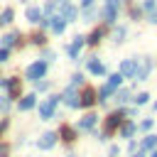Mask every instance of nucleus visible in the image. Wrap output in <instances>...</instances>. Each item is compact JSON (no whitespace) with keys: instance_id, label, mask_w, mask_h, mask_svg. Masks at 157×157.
<instances>
[{"instance_id":"obj_1","label":"nucleus","mask_w":157,"mask_h":157,"mask_svg":"<svg viewBox=\"0 0 157 157\" xmlns=\"http://www.w3.org/2000/svg\"><path fill=\"white\" fill-rule=\"evenodd\" d=\"M44 71H47V61H34V64L27 66V78L29 81H39L44 76Z\"/></svg>"},{"instance_id":"obj_15","label":"nucleus","mask_w":157,"mask_h":157,"mask_svg":"<svg viewBox=\"0 0 157 157\" xmlns=\"http://www.w3.org/2000/svg\"><path fill=\"white\" fill-rule=\"evenodd\" d=\"M150 69H152V61L147 59V61L142 64V69H140V71L135 74V78H137V81H145V78H147V74H150Z\"/></svg>"},{"instance_id":"obj_36","label":"nucleus","mask_w":157,"mask_h":157,"mask_svg":"<svg viewBox=\"0 0 157 157\" xmlns=\"http://www.w3.org/2000/svg\"><path fill=\"white\" fill-rule=\"evenodd\" d=\"M81 5H83V7H91V5H93V0H81Z\"/></svg>"},{"instance_id":"obj_7","label":"nucleus","mask_w":157,"mask_h":157,"mask_svg":"<svg viewBox=\"0 0 157 157\" xmlns=\"http://www.w3.org/2000/svg\"><path fill=\"white\" fill-rule=\"evenodd\" d=\"M49 27H52V32H56V34H59V32H64V27H66V20H64L61 15H54Z\"/></svg>"},{"instance_id":"obj_33","label":"nucleus","mask_w":157,"mask_h":157,"mask_svg":"<svg viewBox=\"0 0 157 157\" xmlns=\"http://www.w3.org/2000/svg\"><path fill=\"white\" fill-rule=\"evenodd\" d=\"M0 108H2V110H7V108H10V101H7V98H2V101H0Z\"/></svg>"},{"instance_id":"obj_14","label":"nucleus","mask_w":157,"mask_h":157,"mask_svg":"<svg viewBox=\"0 0 157 157\" xmlns=\"http://www.w3.org/2000/svg\"><path fill=\"white\" fill-rule=\"evenodd\" d=\"M88 71H91V74H98V76H103V74H105L103 64H98L96 59H88Z\"/></svg>"},{"instance_id":"obj_6","label":"nucleus","mask_w":157,"mask_h":157,"mask_svg":"<svg viewBox=\"0 0 157 157\" xmlns=\"http://www.w3.org/2000/svg\"><path fill=\"white\" fill-rule=\"evenodd\" d=\"M135 69H137V61H135V59H128V61L120 64V74H123V76H132Z\"/></svg>"},{"instance_id":"obj_37","label":"nucleus","mask_w":157,"mask_h":157,"mask_svg":"<svg viewBox=\"0 0 157 157\" xmlns=\"http://www.w3.org/2000/svg\"><path fill=\"white\" fill-rule=\"evenodd\" d=\"M132 157H145V152H135V155H132Z\"/></svg>"},{"instance_id":"obj_5","label":"nucleus","mask_w":157,"mask_h":157,"mask_svg":"<svg viewBox=\"0 0 157 157\" xmlns=\"http://www.w3.org/2000/svg\"><path fill=\"white\" fill-rule=\"evenodd\" d=\"M37 145H39L42 150H49V147H54V145H56V135H54V132H44V135H42V140H39Z\"/></svg>"},{"instance_id":"obj_18","label":"nucleus","mask_w":157,"mask_h":157,"mask_svg":"<svg viewBox=\"0 0 157 157\" xmlns=\"http://www.w3.org/2000/svg\"><path fill=\"white\" fill-rule=\"evenodd\" d=\"M61 137H64L66 142H71V140H76V132H74V128H69V125H64V128H61Z\"/></svg>"},{"instance_id":"obj_10","label":"nucleus","mask_w":157,"mask_h":157,"mask_svg":"<svg viewBox=\"0 0 157 157\" xmlns=\"http://www.w3.org/2000/svg\"><path fill=\"white\" fill-rule=\"evenodd\" d=\"M83 42H86V39H83L81 34H78V37H74V42H71V47H69V56H76V54L81 52V47H83Z\"/></svg>"},{"instance_id":"obj_26","label":"nucleus","mask_w":157,"mask_h":157,"mask_svg":"<svg viewBox=\"0 0 157 157\" xmlns=\"http://www.w3.org/2000/svg\"><path fill=\"white\" fill-rule=\"evenodd\" d=\"M115 101H118V103H128V101H130V91H120Z\"/></svg>"},{"instance_id":"obj_38","label":"nucleus","mask_w":157,"mask_h":157,"mask_svg":"<svg viewBox=\"0 0 157 157\" xmlns=\"http://www.w3.org/2000/svg\"><path fill=\"white\" fill-rule=\"evenodd\" d=\"M5 128H7V120H5V123H0V130H5Z\"/></svg>"},{"instance_id":"obj_23","label":"nucleus","mask_w":157,"mask_h":157,"mask_svg":"<svg viewBox=\"0 0 157 157\" xmlns=\"http://www.w3.org/2000/svg\"><path fill=\"white\" fill-rule=\"evenodd\" d=\"M12 17H15V12H12V10H2V12H0V25L12 22Z\"/></svg>"},{"instance_id":"obj_20","label":"nucleus","mask_w":157,"mask_h":157,"mask_svg":"<svg viewBox=\"0 0 157 157\" xmlns=\"http://www.w3.org/2000/svg\"><path fill=\"white\" fill-rule=\"evenodd\" d=\"M157 145V135H147L145 140H142V150H152Z\"/></svg>"},{"instance_id":"obj_3","label":"nucleus","mask_w":157,"mask_h":157,"mask_svg":"<svg viewBox=\"0 0 157 157\" xmlns=\"http://www.w3.org/2000/svg\"><path fill=\"white\" fill-rule=\"evenodd\" d=\"M61 98H64V103H66L69 108H78V105H81V98H78V96H76V93H74L71 88H66Z\"/></svg>"},{"instance_id":"obj_12","label":"nucleus","mask_w":157,"mask_h":157,"mask_svg":"<svg viewBox=\"0 0 157 157\" xmlns=\"http://www.w3.org/2000/svg\"><path fill=\"white\" fill-rule=\"evenodd\" d=\"M7 91H10L7 98H17L20 96V78H10L7 81Z\"/></svg>"},{"instance_id":"obj_4","label":"nucleus","mask_w":157,"mask_h":157,"mask_svg":"<svg viewBox=\"0 0 157 157\" xmlns=\"http://www.w3.org/2000/svg\"><path fill=\"white\" fill-rule=\"evenodd\" d=\"M120 123H123V113H113V115H108V120H105V132L115 130Z\"/></svg>"},{"instance_id":"obj_31","label":"nucleus","mask_w":157,"mask_h":157,"mask_svg":"<svg viewBox=\"0 0 157 157\" xmlns=\"http://www.w3.org/2000/svg\"><path fill=\"white\" fill-rule=\"evenodd\" d=\"M120 2L123 0H105V5H110V7H120Z\"/></svg>"},{"instance_id":"obj_30","label":"nucleus","mask_w":157,"mask_h":157,"mask_svg":"<svg viewBox=\"0 0 157 157\" xmlns=\"http://www.w3.org/2000/svg\"><path fill=\"white\" fill-rule=\"evenodd\" d=\"M81 81H83V76H81V74H76V76H74V78H71V83H74V86H78V83H81Z\"/></svg>"},{"instance_id":"obj_24","label":"nucleus","mask_w":157,"mask_h":157,"mask_svg":"<svg viewBox=\"0 0 157 157\" xmlns=\"http://www.w3.org/2000/svg\"><path fill=\"white\" fill-rule=\"evenodd\" d=\"M120 81H123V74H113V76H108V86H110V88L120 86Z\"/></svg>"},{"instance_id":"obj_39","label":"nucleus","mask_w":157,"mask_h":157,"mask_svg":"<svg viewBox=\"0 0 157 157\" xmlns=\"http://www.w3.org/2000/svg\"><path fill=\"white\" fill-rule=\"evenodd\" d=\"M152 157H157V150H155V155H152Z\"/></svg>"},{"instance_id":"obj_32","label":"nucleus","mask_w":157,"mask_h":157,"mask_svg":"<svg viewBox=\"0 0 157 157\" xmlns=\"http://www.w3.org/2000/svg\"><path fill=\"white\" fill-rule=\"evenodd\" d=\"M32 42H34V44H42V42H44V37H42V34H34V37H32Z\"/></svg>"},{"instance_id":"obj_19","label":"nucleus","mask_w":157,"mask_h":157,"mask_svg":"<svg viewBox=\"0 0 157 157\" xmlns=\"http://www.w3.org/2000/svg\"><path fill=\"white\" fill-rule=\"evenodd\" d=\"M110 93H113V88H110V86H108V83H105V86H103V88H101V91H98V101H101V103H105V101H108V96H110Z\"/></svg>"},{"instance_id":"obj_27","label":"nucleus","mask_w":157,"mask_h":157,"mask_svg":"<svg viewBox=\"0 0 157 157\" xmlns=\"http://www.w3.org/2000/svg\"><path fill=\"white\" fill-rule=\"evenodd\" d=\"M7 56H10V49L2 47V49H0V61H7Z\"/></svg>"},{"instance_id":"obj_34","label":"nucleus","mask_w":157,"mask_h":157,"mask_svg":"<svg viewBox=\"0 0 157 157\" xmlns=\"http://www.w3.org/2000/svg\"><path fill=\"white\" fill-rule=\"evenodd\" d=\"M140 128H142V130H150V128H152V120H142V125H140Z\"/></svg>"},{"instance_id":"obj_35","label":"nucleus","mask_w":157,"mask_h":157,"mask_svg":"<svg viewBox=\"0 0 157 157\" xmlns=\"http://www.w3.org/2000/svg\"><path fill=\"white\" fill-rule=\"evenodd\" d=\"M7 152H10V147H7V145H0V157H5Z\"/></svg>"},{"instance_id":"obj_11","label":"nucleus","mask_w":157,"mask_h":157,"mask_svg":"<svg viewBox=\"0 0 157 157\" xmlns=\"http://www.w3.org/2000/svg\"><path fill=\"white\" fill-rule=\"evenodd\" d=\"M25 17H27V22H39V17H42V10L39 7H27V12H25Z\"/></svg>"},{"instance_id":"obj_8","label":"nucleus","mask_w":157,"mask_h":157,"mask_svg":"<svg viewBox=\"0 0 157 157\" xmlns=\"http://www.w3.org/2000/svg\"><path fill=\"white\" fill-rule=\"evenodd\" d=\"M61 17H64L66 22H71V20L76 17V7L69 5V2H64V5H61Z\"/></svg>"},{"instance_id":"obj_28","label":"nucleus","mask_w":157,"mask_h":157,"mask_svg":"<svg viewBox=\"0 0 157 157\" xmlns=\"http://www.w3.org/2000/svg\"><path fill=\"white\" fill-rule=\"evenodd\" d=\"M123 37H125V29H123V27H118V29H115V42H120Z\"/></svg>"},{"instance_id":"obj_25","label":"nucleus","mask_w":157,"mask_h":157,"mask_svg":"<svg viewBox=\"0 0 157 157\" xmlns=\"http://www.w3.org/2000/svg\"><path fill=\"white\" fill-rule=\"evenodd\" d=\"M15 42H17V34H15V32H12V34H5V37H2V47H12Z\"/></svg>"},{"instance_id":"obj_29","label":"nucleus","mask_w":157,"mask_h":157,"mask_svg":"<svg viewBox=\"0 0 157 157\" xmlns=\"http://www.w3.org/2000/svg\"><path fill=\"white\" fill-rule=\"evenodd\" d=\"M135 101H137V103H147V101H150V96H147V93H140Z\"/></svg>"},{"instance_id":"obj_16","label":"nucleus","mask_w":157,"mask_h":157,"mask_svg":"<svg viewBox=\"0 0 157 157\" xmlns=\"http://www.w3.org/2000/svg\"><path fill=\"white\" fill-rule=\"evenodd\" d=\"M93 101H96V93H93L91 88H86V91L81 93V105H93Z\"/></svg>"},{"instance_id":"obj_9","label":"nucleus","mask_w":157,"mask_h":157,"mask_svg":"<svg viewBox=\"0 0 157 157\" xmlns=\"http://www.w3.org/2000/svg\"><path fill=\"white\" fill-rule=\"evenodd\" d=\"M115 15H118V7H110V5L103 7V22L113 25V22H115Z\"/></svg>"},{"instance_id":"obj_22","label":"nucleus","mask_w":157,"mask_h":157,"mask_svg":"<svg viewBox=\"0 0 157 157\" xmlns=\"http://www.w3.org/2000/svg\"><path fill=\"white\" fill-rule=\"evenodd\" d=\"M120 132H123V137H132V132H135V125H132V123H123Z\"/></svg>"},{"instance_id":"obj_13","label":"nucleus","mask_w":157,"mask_h":157,"mask_svg":"<svg viewBox=\"0 0 157 157\" xmlns=\"http://www.w3.org/2000/svg\"><path fill=\"white\" fill-rule=\"evenodd\" d=\"M34 103H37V96H25L22 101H20V110H29V108H34Z\"/></svg>"},{"instance_id":"obj_17","label":"nucleus","mask_w":157,"mask_h":157,"mask_svg":"<svg viewBox=\"0 0 157 157\" xmlns=\"http://www.w3.org/2000/svg\"><path fill=\"white\" fill-rule=\"evenodd\" d=\"M78 125H81V128H83V130H91V128H93V125H96V115H93V113H88V115H83V118H81V123H78Z\"/></svg>"},{"instance_id":"obj_21","label":"nucleus","mask_w":157,"mask_h":157,"mask_svg":"<svg viewBox=\"0 0 157 157\" xmlns=\"http://www.w3.org/2000/svg\"><path fill=\"white\" fill-rule=\"evenodd\" d=\"M103 32H105V29H103V27H98V29L88 37V44H98V42H101V37H103Z\"/></svg>"},{"instance_id":"obj_2","label":"nucleus","mask_w":157,"mask_h":157,"mask_svg":"<svg viewBox=\"0 0 157 157\" xmlns=\"http://www.w3.org/2000/svg\"><path fill=\"white\" fill-rule=\"evenodd\" d=\"M56 101H59L56 96H49V98H47V101L39 105V115H42L44 120H49V118L54 115V105H56Z\"/></svg>"}]
</instances>
